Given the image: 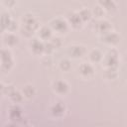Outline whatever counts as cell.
Here are the masks:
<instances>
[{
  "label": "cell",
  "mask_w": 127,
  "mask_h": 127,
  "mask_svg": "<svg viewBox=\"0 0 127 127\" xmlns=\"http://www.w3.org/2000/svg\"><path fill=\"white\" fill-rule=\"evenodd\" d=\"M72 54H73L74 56H79V55L81 54V49L78 48V47H73V49H72Z\"/></svg>",
  "instance_id": "30bf717a"
},
{
  "label": "cell",
  "mask_w": 127,
  "mask_h": 127,
  "mask_svg": "<svg viewBox=\"0 0 127 127\" xmlns=\"http://www.w3.org/2000/svg\"><path fill=\"white\" fill-rule=\"evenodd\" d=\"M101 2H102V4L106 7V8H108V9H110L111 7H112V1L111 0H101Z\"/></svg>",
  "instance_id": "ba28073f"
},
{
  "label": "cell",
  "mask_w": 127,
  "mask_h": 127,
  "mask_svg": "<svg viewBox=\"0 0 127 127\" xmlns=\"http://www.w3.org/2000/svg\"><path fill=\"white\" fill-rule=\"evenodd\" d=\"M56 88H57V90H59L60 92H64V91L66 90L67 86H66V84H65L64 82H63V81H58L57 84H56Z\"/></svg>",
  "instance_id": "7a4b0ae2"
},
{
  "label": "cell",
  "mask_w": 127,
  "mask_h": 127,
  "mask_svg": "<svg viewBox=\"0 0 127 127\" xmlns=\"http://www.w3.org/2000/svg\"><path fill=\"white\" fill-rule=\"evenodd\" d=\"M6 40H7V42H8L9 44H15L16 41H17V39H16L14 36H12V35H9L8 37H6Z\"/></svg>",
  "instance_id": "9c48e42d"
},
{
  "label": "cell",
  "mask_w": 127,
  "mask_h": 127,
  "mask_svg": "<svg viewBox=\"0 0 127 127\" xmlns=\"http://www.w3.org/2000/svg\"><path fill=\"white\" fill-rule=\"evenodd\" d=\"M33 49H34L36 52H41V51L43 50V45H42L40 42L35 41V42L33 43Z\"/></svg>",
  "instance_id": "277c9868"
},
{
  "label": "cell",
  "mask_w": 127,
  "mask_h": 127,
  "mask_svg": "<svg viewBox=\"0 0 127 127\" xmlns=\"http://www.w3.org/2000/svg\"><path fill=\"white\" fill-rule=\"evenodd\" d=\"M53 26H54L57 30H60V31H63V30H64V29L66 28V24H65L64 21H62V20H57V21H55L54 24H53Z\"/></svg>",
  "instance_id": "6da1fadb"
},
{
  "label": "cell",
  "mask_w": 127,
  "mask_h": 127,
  "mask_svg": "<svg viewBox=\"0 0 127 127\" xmlns=\"http://www.w3.org/2000/svg\"><path fill=\"white\" fill-rule=\"evenodd\" d=\"M41 35L44 37V38H47L50 36V30L48 28H43L42 31H41Z\"/></svg>",
  "instance_id": "52a82bcc"
},
{
  "label": "cell",
  "mask_w": 127,
  "mask_h": 127,
  "mask_svg": "<svg viewBox=\"0 0 127 127\" xmlns=\"http://www.w3.org/2000/svg\"><path fill=\"white\" fill-rule=\"evenodd\" d=\"M53 111H54V113H55V114L60 115V114H62V113H63V111H64V107H63L61 104H57V105L53 108Z\"/></svg>",
  "instance_id": "3957f363"
},
{
  "label": "cell",
  "mask_w": 127,
  "mask_h": 127,
  "mask_svg": "<svg viewBox=\"0 0 127 127\" xmlns=\"http://www.w3.org/2000/svg\"><path fill=\"white\" fill-rule=\"evenodd\" d=\"M6 2H7V3H10V4H13V3H14L13 0H6Z\"/></svg>",
  "instance_id": "9a60e30c"
},
{
  "label": "cell",
  "mask_w": 127,
  "mask_h": 127,
  "mask_svg": "<svg viewBox=\"0 0 127 127\" xmlns=\"http://www.w3.org/2000/svg\"><path fill=\"white\" fill-rule=\"evenodd\" d=\"M91 56H92V60H95V61H97V60H99V59H100V54H99L97 51L93 52Z\"/></svg>",
  "instance_id": "7c38bea8"
},
{
  "label": "cell",
  "mask_w": 127,
  "mask_h": 127,
  "mask_svg": "<svg viewBox=\"0 0 127 127\" xmlns=\"http://www.w3.org/2000/svg\"><path fill=\"white\" fill-rule=\"evenodd\" d=\"M79 16H77V15H72L71 17H70V21L74 24V25H77L78 23H79Z\"/></svg>",
  "instance_id": "8992f818"
},
{
  "label": "cell",
  "mask_w": 127,
  "mask_h": 127,
  "mask_svg": "<svg viewBox=\"0 0 127 127\" xmlns=\"http://www.w3.org/2000/svg\"><path fill=\"white\" fill-rule=\"evenodd\" d=\"M79 17H81L82 19H87L88 17H89V12H87V11H82L81 13H80V16Z\"/></svg>",
  "instance_id": "4fadbf2b"
},
{
  "label": "cell",
  "mask_w": 127,
  "mask_h": 127,
  "mask_svg": "<svg viewBox=\"0 0 127 127\" xmlns=\"http://www.w3.org/2000/svg\"><path fill=\"white\" fill-rule=\"evenodd\" d=\"M11 115H12L13 117H18V116L20 115V111H19V109H18L17 107L13 108L12 111H11Z\"/></svg>",
  "instance_id": "8fae6325"
},
{
  "label": "cell",
  "mask_w": 127,
  "mask_h": 127,
  "mask_svg": "<svg viewBox=\"0 0 127 127\" xmlns=\"http://www.w3.org/2000/svg\"><path fill=\"white\" fill-rule=\"evenodd\" d=\"M80 69H81V71L83 72V73H90L91 72V67L89 66V65H87V64H83L81 67H80Z\"/></svg>",
  "instance_id": "5b68a950"
},
{
  "label": "cell",
  "mask_w": 127,
  "mask_h": 127,
  "mask_svg": "<svg viewBox=\"0 0 127 127\" xmlns=\"http://www.w3.org/2000/svg\"><path fill=\"white\" fill-rule=\"evenodd\" d=\"M12 97H13V99H14V100H16V101H18V100H20V99H21V97L19 96V93H13Z\"/></svg>",
  "instance_id": "5bb4252c"
}]
</instances>
